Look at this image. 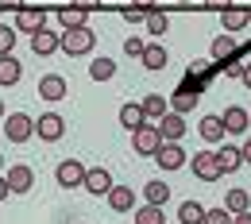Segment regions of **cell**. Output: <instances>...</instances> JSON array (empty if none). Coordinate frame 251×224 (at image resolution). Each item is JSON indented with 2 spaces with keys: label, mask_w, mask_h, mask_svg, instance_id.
Here are the masks:
<instances>
[{
  "label": "cell",
  "mask_w": 251,
  "mask_h": 224,
  "mask_svg": "<svg viewBox=\"0 0 251 224\" xmlns=\"http://www.w3.org/2000/svg\"><path fill=\"white\" fill-rule=\"evenodd\" d=\"M162 143H166V139H162L158 124H143V128L131 131V147H135V155H151V159H155Z\"/></svg>",
  "instance_id": "6da1fadb"
},
{
  "label": "cell",
  "mask_w": 251,
  "mask_h": 224,
  "mask_svg": "<svg viewBox=\"0 0 251 224\" xmlns=\"http://www.w3.org/2000/svg\"><path fill=\"white\" fill-rule=\"evenodd\" d=\"M93 43H97V35L89 31V27H70V31H62V50H66V54H74V58L89 54Z\"/></svg>",
  "instance_id": "7a4b0ae2"
},
{
  "label": "cell",
  "mask_w": 251,
  "mask_h": 224,
  "mask_svg": "<svg viewBox=\"0 0 251 224\" xmlns=\"http://www.w3.org/2000/svg\"><path fill=\"white\" fill-rule=\"evenodd\" d=\"M4 135L12 139V143H27L35 135V120L27 116V112H12L8 120H4Z\"/></svg>",
  "instance_id": "3957f363"
},
{
  "label": "cell",
  "mask_w": 251,
  "mask_h": 224,
  "mask_svg": "<svg viewBox=\"0 0 251 224\" xmlns=\"http://www.w3.org/2000/svg\"><path fill=\"white\" fill-rule=\"evenodd\" d=\"M54 178H58L62 190H81V182H85V166H81L77 159H66V162H58Z\"/></svg>",
  "instance_id": "277c9868"
},
{
  "label": "cell",
  "mask_w": 251,
  "mask_h": 224,
  "mask_svg": "<svg viewBox=\"0 0 251 224\" xmlns=\"http://www.w3.org/2000/svg\"><path fill=\"white\" fill-rule=\"evenodd\" d=\"M62 131H66V120L58 116V112H43V116L35 120V135H39V139H47V143L62 139Z\"/></svg>",
  "instance_id": "5b68a950"
},
{
  "label": "cell",
  "mask_w": 251,
  "mask_h": 224,
  "mask_svg": "<svg viewBox=\"0 0 251 224\" xmlns=\"http://www.w3.org/2000/svg\"><path fill=\"white\" fill-rule=\"evenodd\" d=\"M189 166H193V174L201 178V182H217L220 178V162L213 151H197L193 159H189Z\"/></svg>",
  "instance_id": "8992f818"
},
{
  "label": "cell",
  "mask_w": 251,
  "mask_h": 224,
  "mask_svg": "<svg viewBox=\"0 0 251 224\" xmlns=\"http://www.w3.org/2000/svg\"><path fill=\"white\" fill-rule=\"evenodd\" d=\"M81 190L93 193V197H108V190H112V174H108L104 166H93V170H85V182H81Z\"/></svg>",
  "instance_id": "52a82bcc"
},
{
  "label": "cell",
  "mask_w": 251,
  "mask_h": 224,
  "mask_svg": "<svg viewBox=\"0 0 251 224\" xmlns=\"http://www.w3.org/2000/svg\"><path fill=\"white\" fill-rule=\"evenodd\" d=\"M4 182H8V190H12V193H27V190H35V174H31V166H24V162L8 166Z\"/></svg>",
  "instance_id": "ba28073f"
},
{
  "label": "cell",
  "mask_w": 251,
  "mask_h": 224,
  "mask_svg": "<svg viewBox=\"0 0 251 224\" xmlns=\"http://www.w3.org/2000/svg\"><path fill=\"white\" fill-rule=\"evenodd\" d=\"M39 27H47V12H43V8H27V4H24V8L16 12V31L35 35Z\"/></svg>",
  "instance_id": "9c48e42d"
},
{
  "label": "cell",
  "mask_w": 251,
  "mask_h": 224,
  "mask_svg": "<svg viewBox=\"0 0 251 224\" xmlns=\"http://www.w3.org/2000/svg\"><path fill=\"white\" fill-rule=\"evenodd\" d=\"M31 50L39 54V58H47V54L62 50V35H58V31H50V27H39V31L31 35Z\"/></svg>",
  "instance_id": "30bf717a"
},
{
  "label": "cell",
  "mask_w": 251,
  "mask_h": 224,
  "mask_svg": "<svg viewBox=\"0 0 251 224\" xmlns=\"http://www.w3.org/2000/svg\"><path fill=\"white\" fill-rule=\"evenodd\" d=\"M158 131H162L166 143H178V139L186 135V116H182V112H166V116L158 120Z\"/></svg>",
  "instance_id": "8fae6325"
},
{
  "label": "cell",
  "mask_w": 251,
  "mask_h": 224,
  "mask_svg": "<svg viewBox=\"0 0 251 224\" xmlns=\"http://www.w3.org/2000/svg\"><path fill=\"white\" fill-rule=\"evenodd\" d=\"M120 124H124L127 131H135V128H143V124H151L147 120V112H143V100L135 104V100H127L124 108H120Z\"/></svg>",
  "instance_id": "7c38bea8"
},
{
  "label": "cell",
  "mask_w": 251,
  "mask_h": 224,
  "mask_svg": "<svg viewBox=\"0 0 251 224\" xmlns=\"http://www.w3.org/2000/svg\"><path fill=\"white\" fill-rule=\"evenodd\" d=\"M155 162L162 166V170H178V166L186 162V151H182L178 143H162V147H158V155H155Z\"/></svg>",
  "instance_id": "4fadbf2b"
},
{
  "label": "cell",
  "mask_w": 251,
  "mask_h": 224,
  "mask_svg": "<svg viewBox=\"0 0 251 224\" xmlns=\"http://www.w3.org/2000/svg\"><path fill=\"white\" fill-rule=\"evenodd\" d=\"M248 20H251V12H248V8H236V4H228V8L220 12V24H224V31H228V35L240 31V27H248Z\"/></svg>",
  "instance_id": "5bb4252c"
},
{
  "label": "cell",
  "mask_w": 251,
  "mask_h": 224,
  "mask_svg": "<svg viewBox=\"0 0 251 224\" xmlns=\"http://www.w3.org/2000/svg\"><path fill=\"white\" fill-rule=\"evenodd\" d=\"M39 97H43V100H66V77L47 74V77L39 81Z\"/></svg>",
  "instance_id": "9a60e30c"
},
{
  "label": "cell",
  "mask_w": 251,
  "mask_h": 224,
  "mask_svg": "<svg viewBox=\"0 0 251 224\" xmlns=\"http://www.w3.org/2000/svg\"><path fill=\"white\" fill-rule=\"evenodd\" d=\"M209 54H213V62H217V66H224L228 58H236V39H232V35H217L213 47H209Z\"/></svg>",
  "instance_id": "2e32d148"
},
{
  "label": "cell",
  "mask_w": 251,
  "mask_h": 224,
  "mask_svg": "<svg viewBox=\"0 0 251 224\" xmlns=\"http://www.w3.org/2000/svg\"><path fill=\"white\" fill-rule=\"evenodd\" d=\"M143 112H147L151 124H158V120L170 112V100H166L162 93H147V97H143Z\"/></svg>",
  "instance_id": "e0dca14e"
},
{
  "label": "cell",
  "mask_w": 251,
  "mask_h": 224,
  "mask_svg": "<svg viewBox=\"0 0 251 224\" xmlns=\"http://www.w3.org/2000/svg\"><path fill=\"white\" fill-rule=\"evenodd\" d=\"M220 120H224V131H232V135H240V131H248V128H251L248 112H244L240 104H232V108H228V112H224Z\"/></svg>",
  "instance_id": "ac0fdd59"
},
{
  "label": "cell",
  "mask_w": 251,
  "mask_h": 224,
  "mask_svg": "<svg viewBox=\"0 0 251 224\" xmlns=\"http://www.w3.org/2000/svg\"><path fill=\"white\" fill-rule=\"evenodd\" d=\"M217 162H220V174H236V170L244 166V151H240V147H220Z\"/></svg>",
  "instance_id": "d6986e66"
},
{
  "label": "cell",
  "mask_w": 251,
  "mask_h": 224,
  "mask_svg": "<svg viewBox=\"0 0 251 224\" xmlns=\"http://www.w3.org/2000/svg\"><path fill=\"white\" fill-rule=\"evenodd\" d=\"M108 205H112L116 213H127V209H135V193L127 190V186H112V190H108Z\"/></svg>",
  "instance_id": "ffe728a7"
},
{
  "label": "cell",
  "mask_w": 251,
  "mask_h": 224,
  "mask_svg": "<svg viewBox=\"0 0 251 224\" xmlns=\"http://www.w3.org/2000/svg\"><path fill=\"white\" fill-rule=\"evenodd\" d=\"M20 74H24V70H20V62H16L12 54H0V89H4V85H16Z\"/></svg>",
  "instance_id": "44dd1931"
},
{
  "label": "cell",
  "mask_w": 251,
  "mask_h": 224,
  "mask_svg": "<svg viewBox=\"0 0 251 224\" xmlns=\"http://www.w3.org/2000/svg\"><path fill=\"white\" fill-rule=\"evenodd\" d=\"M197 131H201L205 143H220V135H224V120H220V116H205Z\"/></svg>",
  "instance_id": "7402d4cb"
},
{
  "label": "cell",
  "mask_w": 251,
  "mask_h": 224,
  "mask_svg": "<svg viewBox=\"0 0 251 224\" xmlns=\"http://www.w3.org/2000/svg\"><path fill=\"white\" fill-rule=\"evenodd\" d=\"M224 209L236 217V213H248L251 209V197H248V190H228V197H224Z\"/></svg>",
  "instance_id": "603a6c76"
},
{
  "label": "cell",
  "mask_w": 251,
  "mask_h": 224,
  "mask_svg": "<svg viewBox=\"0 0 251 224\" xmlns=\"http://www.w3.org/2000/svg\"><path fill=\"white\" fill-rule=\"evenodd\" d=\"M178 221H182V224H205V205H197V201H182Z\"/></svg>",
  "instance_id": "cb8c5ba5"
},
{
  "label": "cell",
  "mask_w": 251,
  "mask_h": 224,
  "mask_svg": "<svg viewBox=\"0 0 251 224\" xmlns=\"http://www.w3.org/2000/svg\"><path fill=\"white\" fill-rule=\"evenodd\" d=\"M143 193H147V205H166V201H170V186H166V182H147V186H143Z\"/></svg>",
  "instance_id": "d4e9b609"
},
{
  "label": "cell",
  "mask_w": 251,
  "mask_h": 224,
  "mask_svg": "<svg viewBox=\"0 0 251 224\" xmlns=\"http://www.w3.org/2000/svg\"><path fill=\"white\" fill-rule=\"evenodd\" d=\"M58 24H62V31H70V27H85V12L74 8V4H66L62 12H58Z\"/></svg>",
  "instance_id": "484cf974"
},
{
  "label": "cell",
  "mask_w": 251,
  "mask_h": 224,
  "mask_svg": "<svg viewBox=\"0 0 251 224\" xmlns=\"http://www.w3.org/2000/svg\"><path fill=\"white\" fill-rule=\"evenodd\" d=\"M139 62H143V70H162V66H166V50H162L158 43H151V47L143 50V58H139Z\"/></svg>",
  "instance_id": "4316f807"
},
{
  "label": "cell",
  "mask_w": 251,
  "mask_h": 224,
  "mask_svg": "<svg viewBox=\"0 0 251 224\" xmlns=\"http://www.w3.org/2000/svg\"><path fill=\"white\" fill-rule=\"evenodd\" d=\"M112 74H116V62H112V58H93V66H89V77H93V81H108Z\"/></svg>",
  "instance_id": "83f0119b"
},
{
  "label": "cell",
  "mask_w": 251,
  "mask_h": 224,
  "mask_svg": "<svg viewBox=\"0 0 251 224\" xmlns=\"http://www.w3.org/2000/svg\"><path fill=\"white\" fill-rule=\"evenodd\" d=\"M193 104H197V93H189V89L178 85V93H174V100H170V112H182V116H186Z\"/></svg>",
  "instance_id": "f1b7e54d"
},
{
  "label": "cell",
  "mask_w": 251,
  "mask_h": 224,
  "mask_svg": "<svg viewBox=\"0 0 251 224\" xmlns=\"http://www.w3.org/2000/svg\"><path fill=\"white\" fill-rule=\"evenodd\" d=\"M217 70H220V66L213 62V58H193V62H189V74H193V77H201V81H209Z\"/></svg>",
  "instance_id": "f546056e"
},
{
  "label": "cell",
  "mask_w": 251,
  "mask_h": 224,
  "mask_svg": "<svg viewBox=\"0 0 251 224\" xmlns=\"http://www.w3.org/2000/svg\"><path fill=\"white\" fill-rule=\"evenodd\" d=\"M135 224H166V217H162V205H143V209L135 213Z\"/></svg>",
  "instance_id": "4dcf8cb0"
},
{
  "label": "cell",
  "mask_w": 251,
  "mask_h": 224,
  "mask_svg": "<svg viewBox=\"0 0 251 224\" xmlns=\"http://www.w3.org/2000/svg\"><path fill=\"white\" fill-rule=\"evenodd\" d=\"M166 24H170V20H166L162 12H155V8H151V12H147V20H143L147 35H162V31H166Z\"/></svg>",
  "instance_id": "1f68e13d"
},
{
  "label": "cell",
  "mask_w": 251,
  "mask_h": 224,
  "mask_svg": "<svg viewBox=\"0 0 251 224\" xmlns=\"http://www.w3.org/2000/svg\"><path fill=\"white\" fill-rule=\"evenodd\" d=\"M143 50H147V43H143L139 35H127L124 39V54L127 58H143Z\"/></svg>",
  "instance_id": "d6a6232c"
},
{
  "label": "cell",
  "mask_w": 251,
  "mask_h": 224,
  "mask_svg": "<svg viewBox=\"0 0 251 224\" xmlns=\"http://www.w3.org/2000/svg\"><path fill=\"white\" fill-rule=\"evenodd\" d=\"M12 47H16V27L0 24V54H12Z\"/></svg>",
  "instance_id": "836d02e7"
},
{
  "label": "cell",
  "mask_w": 251,
  "mask_h": 224,
  "mask_svg": "<svg viewBox=\"0 0 251 224\" xmlns=\"http://www.w3.org/2000/svg\"><path fill=\"white\" fill-rule=\"evenodd\" d=\"M205 224H232V213L220 205V209H205Z\"/></svg>",
  "instance_id": "e575fe53"
},
{
  "label": "cell",
  "mask_w": 251,
  "mask_h": 224,
  "mask_svg": "<svg viewBox=\"0 0 251 224\" xmlns=\"http://www.w3.org/2000/svg\"><path fill=\"white\" fill-rule=\"evenodd\" d=\"M220 70H224V77H236V81H240V77H244V62H240V54H236V58H228Z\"/></svg>",
  "instance_id": "d590c367"
},
{
  "label": "cell",
  "mask_w": 251,
  "mask_h": 224,
  "mask_svg": "<svg viewBox=\"0 0 251 224\" xmlns=\"http://www.w3.org/2000/svg\"><path fill=\"white\" fill-rule=\"evenodd\" d=\"M124 20H127V24H143V20H147V12H143L139 4H131V8H124Z\"/></svg>",
  "instance_id": "8d00e7d4"
},
{
  "label": "cell",
  "mask_w": 251,
  "mask_h": 224,
  "mask_svg": "<svg viewBox=\"0 0 251 224\" xmlns=\"http://www.w3.org/2000/svg\"><path fill=\"white\" fill-rule=\"evenodd\" d=\"M74 8H81V12L89 16V12H97V8H100V0H74Z\"/></svg>",
  "instance_id": "74e56055"
},
{
  "label": "cell",
  "mask_w": 251,
  "mask_h": 224,
  "mask_svg": "<svg viewBox=\"0 0 251 224\" xmlns=\"http://www.w3.org/2000/svg\"><path fill=\"white\" fill-rule=\"evenodd\" d=\"M20 8H24V0H0V16L4 12H20Z\"/></svg>",
  "instance_id": "f35d334b"
},
{
  "label": "cell",
  "mask_w": 251,
  "mask_h": 224,
  "mask_svg": "<svg viewBox=\"0 0 251 224\" xmlns=\"http://www.w3.org/2000/svg\"><path fill=\"white\" fill-rule=\"evenodd\" d=\"M232 224H251V209H248V213H236V217H232Z\"/></svg>",
  "instance_id": "ab89813d"
},
{
  "label": "cell",
  "mask_w": 251,
  "mask_h": 224,
  "mask_svg": "<svg viewBox=\"0 0 251 224\" xmlns=\"http://www.w3.org/2000/svg\"><path fill=\"white\" fill-rule=\"evenodd\" d=\"M205 4H209V8H217V12H224V8L232 4V0H205Z\"/></svg>",
  "instance_id": "60d3db41"
},
{
  "label": "cell",
  "mask_w": 251,
  "mask_h": 224,
  "mask_svg": "<svg viewBox=\"0 0 251 224\" xmlns=\"http://www.w3.org/2000/svg\"><path fill=\"white\" fill-rule=\"evenodd\" d=\"M240 151H244V162H251V135L244 139V147H240Z\"/></svg>",
  "instance_id": "b9f144b4"
},
{
  "label": "cell",
  "mask_w": 251,
  "mask_h": 224,
  "mask_svg": "<svg viewBox=\"0 0 251 224\" xmlns=\"http://www.w3.org/2000/svg\"><path fill=\"white\" fill-rule=\"evenodd\" d=\"M131 4H139V8H143V12H151V8H155L158 0H131Z\"/></svg>",
  "instance_id": "7bdbcfd3"
},
{
  "label": "cell",
  "mask_w": 251,
  "mask_h": 224,
  "mask_svg": "<svg viewBox=\"0 0 251 224\" xmlns=\"http://www.w3.org/2000/svg\"><path fill=\"white\" fill-rule=\"evenodd\" d=\"M240 81H244V85H248V89H251V62L244 66V77H240Z\"/></svg>",
  "instance_id": "ee69618b"
},
{
  "label": "cell",
  "mask_w": 251,
  "mask_h": 224,
  "mask_svg": "<svg viewBox=\"0 0 251 224\" xmlns=\"http://www.w3.org/2000/svg\"><path fill=\"white\" fill-rule=\"evenodd\" d=\"M8 193H12V190H8V182H4V178H0V201H4V197H8Z\"/></svg>",
  "instance_id": "f6af8a7d"
},
{
  "label": "cell",
  "mask_w": 251,
  "mask_h": 224,
  "mask_svg": "<svg viewBox=\"0 0 251 224\" xmlns=\"http://www.w3.org/2000/svg\"><path fill=\"white\" fill-rule=\"evenodd\" d=\"M182 4H189V0H182Z\"/></svg>",
  "instance_id": "bcb514c9"
}]
</instances>
